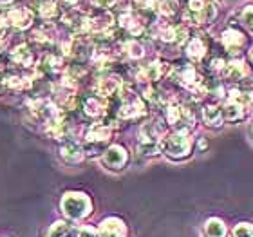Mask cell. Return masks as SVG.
I'll return each instance as SVG.
<instances>
[{"label":"cell","instance_id":"7","mask_svg":"<svg viewBox=\"0 0 253 237\" xmlns=\"http://www.w3.org/2000/svg\"><path fill=\"white\" fill-rule=\"evenodd\" d=\"M165 73H169V65L154 62L139 69V71H137V78L141 80V82H156V80L161 78Z\"/></svg>","mask_w":253,"mask_h":237},{"label":"cell","instance_id":"36","mask_svg":"<svg viewBox=\"0 0 253 237\" xmlns=\"http://www.w3.org/2000/svg\"><path fill=\"white\" fill-rule=\"evenodd\" d=\"M63 2H67V4H76L78 0H63Z\"/></svg>","mask_w":253,"mask_h":237},{"label":"cell","instance_id":"39","mask_svg":"<svg viewBox=\"0 0 253 237\" xmlns=\"http://www.w3.org/2000/svg\"><path fill=\"white\" fill-rule=\"evenodd\" d=\"M0 87H4V84H0Z\"/></svg>","mask_w":253,"mask_h":237},{"label":"cell","instance_id":"28","mask_svg":"<svg viewBox=\"0 0 253 237\" xmlns=\"http://www.w3.org/2000/svg\"><path fill=\"white\" fill-rule=\"evenodd\" d=\"M177 7H179L177 0H161V2H159V13L165 16L175 15V13H177Z\"/></svg>","mask_w":253,"mask_h":237},{"label":"cell","instance_id":"33","mask_svg":"<svg viewBox=\"0 0 253 237\" xmlns=\"http://www.w3.org/2000/svg\"><path fill=\"white\" fill-rule=\"evenodd\" d=\"M7 26H9V24H7V20L0 15V40H4L5 35H7Z\"/></svg>","mask_w":253,"mask_h":237},{"label":"cell","instance_id":"18","mask_svg":"<svg viewBox=\"0 0 253 237\" xmlns=\"http://www.w3.org/2000/svg\"><path fill=\"white\" fill-rule=\"evenodd\" d=\"M243 105H239L237 101L233 100H228L226 103H224V107H222V118L226 121H237L239 118L243 116Z\"/></svg>","mask_w":253,"mask_h":237},{"label":"cell","instance_id":"27","mask_svg":"<svg viewBox=\"0 0 253 237\" xmlns=\"http://www.w3.org/2000/svg\"><path fill=\"white\" fill-rule=\"evenodd\" d=\"M2 84L11 87V89H26V87H29V85L33 84V80L24 78V76H9V78H5Z\"/></svg>","mask_w":253,"mask_h":237},{"label":"cell","instance_id":"25","mask_svg":"<svg viewBox=\"0 0 253 237\" xmlns=\"http://www.w3.org/2000/svg\"><path fill=\"white\" fill-rule=\"evenodd\" d=\"M188 56L192 60H195V62H199L203 56H205V51H206V47H205V44H203V40L201 38H195V40H192L190 42V46H188Z\"/></svg>","mask_w":253,"mask_h":237},{"label":"cell","instance_id":"32","mask_svg":"<svg viewBox=\"0 0 253 237\" xmlns=\"http://www.w3.org/2000/svg\"><path fill=\"white\" fill-rule=\"evenodd\" d=\"M136 2L137 7H141V9H152L154 5H156V0H134Z\"/></svg>","mask_w":253,"mask_h":237},{"label":"cell","instance_id":"4","mask_svg":"<svg viewBox=\"0 0 253 237\" xmlns=\"http://www.w3.org/2000/svg\"><path fill=\"white\" fill-rule=\"evenodd\" d=\"M190 147H192V142H190L186 131H177L163 140V150L174 159L185 158L190 152Z\"/></svg>","mask_w":253,"mask_h":237},{"label":"cell","instance_id":"13","mask_svg":"<svg viewBox=\"0 0 253 237\" xmlns=\"http://www.w3.org/2000/svg\"><path fill=\"white\" fill-rule=\"evenodd\" d=\"M85 138L89 140V142H107V140H111V129L103 123H92L89 127V131L85 134Z\"/></svg>","mask_w":253,"mask_h":237},{"label":"cell","instance_id":"24","mask_svg":"<svg viewBox=\"0 0 253 237\" xmlns=\"http://www.w3.org/2000/svg\"><path fill=\"white\" fill-rule=\"evenodd\" d=\"M53 35H54L53 26H51V24H43L42 27H37V29L33 31V40H37V42H40V44H45L53 40Z\"/></svg>","mask_w":253,"mask_h":237},{"label":"cell","instance_id":"35","mask_svg":"<svg viewBox=\"0 0 253 237\" xmlns=\"http://www.w3.org/2000/svg\"><path fill=\"white\" fill-rule=\"evenodd\" d=\"M78 237H100V234L96 232V230H92V228H82Z\"/></svg>","mask_w":253,"mask_h":237},{"label":"cell","instance_id":"38","mask_svg":"<svg viewBox=\"0 0 253 237\" xmlns=\"http://www.w3.org/2000/svg\"><path fill=\"white\" fill-rule=\"evenodd\" d=\"M252 136H253V127H252Z\"/></svg>","mask_w":253,"mask_h":237},{"label":"cell","instance_id":"37","mask_svg":"<svg viewBox=\"0 0 253 237\" xmlns=\"http://www.w3.org/2000/svg\"><path fill=\"white\" fill-rule=\"evenodd\" d=\"M250 56H252V60H253V47H252V51H250Z\"/></svg>","mask_w":253,"mask_h":237},{"label":"cell","instance_id":"11","mask_svg":"<svg viewBox=\"0 0 253 237\" xmlns=\"http://www.w3.org/2000/svg\"><path fill=\"white\" fill-rule=\"evenodd\" d=\"M143 103L141 100L137 98H130L128 101H125L122 107H120V118H125V120H130V118H137L143 114Z\"/></svg>","mask_w":253,"mask_h":237},{"label":"cell","instance_id":"17","mask_svg":"<svg viewBox=\"0 0 253 237\" xmlns=\"http://www.w3.org/2000/svg\"><path fill=\"white\" fill-rule=\"evenodd\" d=\"M33 9L37 11L38 15L42 16V18H53L58 9H56V4H54V0H35V4H33Z\"/></svg>","mask_w":253,"mask_h":237},{"label":"cell","instance_id":"2","mask_svg":"<svg viewBox=\"0 0 253 237\" xmlns=\"http://www.w3.org/2000/svg\"><path fill=\"white\" fill-rule=\"evenodd\" d=\"M62 210L63 214L69 217V219H74V221H78V219H84L87 214L90 212V201L87 195L84 194H65L62 199Z\"/></svg>","mask_w":253,"mask_h":237},{"label":"cell","instance_id":"8","mask_svg":"<svg viewBox=\"0 0 253 237\" xmlns=\"http://www.w3.org/2000/svg\"><path fill=\"white\" fill-rule=\"evenodd\" d=\"M120 26L123 29L130 33V35H141L143 33V22L137 15H134V11L126 9L120 15Z\"/></svg>","mask_w":253,"mask_h":237},{"label":"cell","instance_id":"26","mask_svg":"<svg viewBox=\"0 0 253 237\" xmlns=\"http://www.w3.org/2000/svg\"><path fill=\"white\" fill-rule=\"evenodd\" d=\"M228 100H233V101H237L239 105L248 107V105H253V93H246V91H232V93L228 95Z\"/></svg>","mask_w":253,"mask_h":237},{"label":"cell","instance_id":"22","mask_svg":"<svg viewBox=\"0 0 253 237\" xmlns=\"http://www.w3.org/2000/svg\"><path fill=\"white\" fill-rule=\"evenodd\" d=\"M11 58H13V62L22 65V67H29L33 63V53L26 46H20V47H16L15 51L11 53Z\"/></svg>","mask_w":253,"mask_h":237},{"label":"cell","instance_id":"40","mask_svg":"<svg viewBox=\"0 0 253 237\" xmlns=\"http://www.w3.org/2000/svg\"><path fill=\"white\" fill-rule=\"evenodd\" d=\"M217 2H222V0H217Z\"/></svg>","mask_w":253,"mask_h":237},{"label":"cell","instance_id":"14","mask_svg":"<svg viewBox=\"0 0 253 237\" xmlns=\"http://www.w3.org/2000/svg\"><path fill=\"white\" fill-rule=\"evenodd\" d=\"M222 44H224V47H226L230 53H237L239 47L244 44V37L239 31H235V29H228V31H224V35H222Z\"/></svg>","mask_w":253,"mask_h":237},{"label":"cell","instance_id":"21","mask_svg":"<svg viewBox=\"0 0 253 237\" xmlns=\"http://www.w3.org/2000/svg\"><path fill=\"white\" fill-rule=\"evenodd\" d=\"M203 118H205L206 125H211V127H219L221 121L224 120L222 118V111L215 105H206L205 111H203Z\"/></svg>","mask_w":253,"mask_h":237},{"label":"cell","instance_id":"23","mask_svg":"<svg viewBox=\"0 0 253 237\" xmlns=\"http://www.w3.org/2000/svg\"><path fill=\"white\" fill-rule=\"evenodd\" d=\"M85 112L92 118H100L105 114V103L100 98H90L85 101Z\"/></svg>","mask_w":253,"mask_h":237},{"label":"cell","instance_id":"19","mask_svg":"<svg viewBox=\"0 0 253 237\" xmlns=\"http://www.w3.org/2000/svg\"><path fill=\"white\" fill-rule=\"evenodd\" d=\"M78 230L67 225V223H54L49 230L47 237H78Z\"/></svg>","mask_w":253,"mask_h":237},{"label":"cell","instance_id":"34","mask_svg":"<svg viewBox=\"0 0 253 237\" xmlns=\"http://www.w3.org/2000/svg\"><path fill=\"white\" fill-rule=\"evenodd\" d=\"M96 7H111V5L116 4V0H90Z\"/></svg>","mask_w":253,"mask_h":237},{"label":"cell","instance_id":"29","mask_svg":"<svg viewBox=\"0 0 253 237\" xmlns=\"http://www.w3.org/2000/svg\"><path fill=\"white\" fill-rule=\"evenodd\" d=\"M123 51H125L130 58H141L143 56V47L141 44L134 42V40H130V42H125L123 44Z\"/></svg>","mask_w":253,"mask_h":237},{"label":"cell","instance_id":"16","mask_svg":"<svg viewBox=\"0 0 253 237\" xmlns=\"http://www.w3.org/2000/svg\"><path fill=\"white\" fill-rule=\"evenodd\" d=\"M60 154H62V158L65 159V161H71V163H76V161H80V159L84 158V148L80 147L78 143L74 142H69L65 143L62 147V150H60Z\"/></svg>","mask_w":253,"mask_h":237},{"label":"cell","instance_id":"31","mask_svg":"<svg viewBox=\"0 0 253 237\" xmlns=\"http://www.w3.org/2000/svg\"><path fill=\"white\" fill-rule=\"evenodd\" d=\"M243 22L250 31H253V5H248V7L243 11Z\"/></svg>","mask_w":253,"mask_h":237},{"label":"cell","instance_id":"20","mask_svg":"<svg viewBox=\"0 0 253 237\" xmlns=\"http://www.w3.org/2000/svg\"><path fill=\"white\" fill-rule=\"evenodd\" d=\"M205 234L206 237H226V227L221 219H208L205 225Z\"/></svg>","mask_w":253,"mask_h":237},{"label":"cell","instance_id":"15","mask_svg":"<svg viewBox=\"0 0 253 237\" xmlns=\"http://www.w3.org/2000/svg\"><path fill=\"white\" fill-rule=\"evenodd\" d=\"M181 84L185 85L186 89H192V91H205L203 89V82H201V76L195 73L194 69L188 67L185 69L183 73H181Z\"/></svg>","mask_w":253,"mask_h":237},{"label":"cell","instance_id":"30","mask_svg":"<svg viewBox=\"0 0 253 237\" xmlns=\"http://www.w3.org/2000/svg\"><path fill=\"white\" fill-rule=\"evenodd\" d=\"M233 237H253V227L248 223H243V225H237L233 228Z\"/></svg>","mask_w":253,"mask_h":237},{"label":"cell","instance_id":"3","mask_svg":"<svg viewBox=\"0 0 253 237\" xmlns=\"http://www.w3.org/2000/svg\"><path fill=\"white\" fill-rule=\"evenodd\" d=\"M215 16V9L208 0H190L188 7L185 13V20L190 24H206V22L213 20Z\"/></svg>","mask_w":253,"mask_h":237},{"label":"cell","instance_id":"1","mask_svg":"<svg viewBox=\"0 0 253 237\" xmlns=\"http://www.w3.org/2000/svg\"><path fill=\"white\" fill-rule=\"evenodd\" d=\"M163 148V132L156 123H147L141 127L137 150L145 156H154Z\"/></svg>","mask_w":253,"mask_h":237},{"label":"cell","instance_id":"10","mask_svg":"<svg viewBox=\"0 0 253 237\" xmlns=\"http://www.w3.org/2000/svg\"><path fill=\"white\" fill-rule=\"evenodd\" d=\"M94 91L100 96H111L116 95L118 91H122V82L116 76H111V78H101L96 82Z\"/></svg>","mask_w":253,"mask_h":237},{"label":"cell","instance_id":"6","mask_svg":"<svg viewBox=\"0 0 253 237\" xmlns=\"http://www.w3.org/2000/svg\"><path fill=\"white\" fill-rule=\"evenodd\" d=\"M125 161H126L125 148L118 147V145L107 148L105 154H103V165H105L107 169H112V170L122 169L123 165H125Z\"/></svg>","mask_w":253,"mask_h":237},{"label":"cell","instance_id":"9","mask_svg":"<svg viewBox=\"0 0 253 237\" xmlns=\"http://www.w3.org/2000/svg\"><path fill=\"white\" fill-rule=\"evenodd\" d=\"M98 234H100V237H125V227L120 219L111 217V219H105L101 223Z\"/></svg>","mask_w":253,"mask_h":237},{"label":"cell","instance_id":"12","mask_svg":"<svg viewBox=\"0 0 253 237\" xmlns=\"http://www.w3.org/2000/svg\"><path fill=\"white\" fill-rule=\"evenodd\" d=\"M222 74H224L228 80H233V82L243 80L244 76H246V65H244V62H241V60H233V62L226 63V65L222 67Z\"/></svg>","mask_w":253,"mask_h":237},{"label":"cell","instance_id":"5","mask_svg":"<svg viewBox=\"0 0 253 237\" xmlns=\"http://www.w3.org/2000/svg\"><path fill=\"white\" fill-rule=\"evenodd\" d=\"M4 11L0 9V15L4 16L7 24L16 29H26V27L31 26L33 22V11L24 7V5H11V7H5L2 5Z\"/></svg>","mask_w":253,"mask_h":237}]
</instances>
